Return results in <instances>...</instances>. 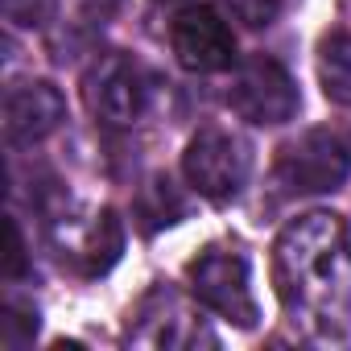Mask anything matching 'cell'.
<instances>
[{"instance_id":"2","label":"cell","mask_w":351,"mask_h":351,"mask_svg":"<svg viewBox=\"0 0 351 351\" xmlns=\"http://www.w3.org/2000/svg\"><path fill=\"white\" fill-rule=\"evenodd\" d=\"M351 173V153L343 141L326 128H306L302 136L285 141L273 165V186L289 199L302 195H330L347 182Z\"/></svg>"},{"instance_id":"7","label":"cell","mask_w":351,"mask_h":351,"mask_svg":"<svg viewBox=\"0 0 351 351\" xmlns=\"http://www.w3.org/2000/svg\"><path fill=\"white\" fill-rule=\"evenodd\" d=\"M169 46L178 54V62L195 75H215L228 71L236 58V38L228 29V21L207 9V5H191L173 17L169 25Z\"/></svg>"},{"instance_id":"10","label":"cell","mask_w":351,"mask_h":351,"mask_svg":"<svg viewBox=\"0 0 351 351\" xmlns=\"http://www.w3.org/2000/svg\"><path fill=\"white\" fill-rule=\"evenodd\" d=\"M66 252L79 261V269H83L87 277L108 273V269L120 261V252H124V223H120V215H116V211H99V215L87 223V232L79 236V244H71Z\"/></svg>"},{"instance_id":"1","label":"cell","mask_w":351,"mask_h":351,"mask_svg":"<svg viewBox=\"0 0 351 351\" xmlns=\"http://www.w3.org/2000/svg\"><path fill=\"white\" fill-rule=\"evenodd\" d=\"M277 293L289 310H326L351 281V232L330 211L298 215L273 244Z\"/></svg>"},{"instance_id":"5","label":"cell","mask_w":351,"mask_h":351,"mask_svg":"<svg viewBox=\"0 0 351 351\" xmlns=\"http://www.w3.org/2000/svg\"><path fill=\"white\" fill-rule=\"evenodd\" d=\"M228 104L240 120L248 124H285L298 116L302 108V95H298V83L289 79V71L277 62V58H248L236 75H232V87H228Z\"/></svg>"},{"instance_id":"6","label":"cell","mask_w":351,"mask_h":351,"mask_svg":"<svg viewBox=\"0 0 351 351\" xmlns=\"http://www.w3.org/2000/svg\"><path fill=\"white\" fill-rule=\"evenodd\" d=\"M83 99L87 112L108 128H128L145 112V79L124 54H99L83 75Z\"/></svg>"},{"instance_id":"17","label":"cell","mask_w":351,"mask_h":351,"mask_svg":"<svg viewBox=\"0 0 351 351\" xmlns=\"http://www.w3.org/2000/svg\"><path fill=\"white\" fill-rule=\"evenodd\" d=\"M161 5H173V0H161Z\"/></svg>"},{"instance_id":"4","label":"cell","mask_w":351,"mask_h":351,"mask_svg":"<svg viewBox=\"0 0 351 351\" xmlns=\"http://www.w3.org/2000/svg\"><path fill=\"white\" fill-rule=\"evenodd\" d=\"M182 173L207 203H232L252 173V153L228 128H199L182 153Z\"/></svg>"},{"instance_id":"15","label":"cell","mask_w":351,"mask_h":351,"mask_svg":"<svg viewBox=\"0 0 351 351\" xmlns=\"http://www.w3.org/2000/svg\"><path fill=\"white\" fill-rule=\"evenodd\" d=\"M281 5H285V0H223V9H228L240 25H248V29L273 25L277 13H281Z\"/></svg>"},{"instance_id":"3","label":"cell","mask_w":351,"mask_h":351,"mask_svg":"<svg viewBox=\"0 0 351 351\" xmlns=\"http://www.w3.org/2000/svg\"><path fill=\"white\" fill-rule=\"evenodd\" d=\"M186 285H191L195 302L215 310L219 318H228L236 326H256L261 306H256V293H252V269H248L244 252L203 248L186 265Z\"/></svg>"},{"instance_id":"12","label":"cell","mask_w":351,"mask_h":351,"mask_svg":"<svg viewBox=\"0 0 351 351\" xmlns=\"http://www.w3.org/2000/svg\"><path fill=\"white\" fill-rule=\"evenodd\" d=\"M182 211H186V203H182L178 186H173L165 173L145 186V195H141V219H145V232H157V228L178 223Z\"/></svg>"},{"instance_id":"11","label":"cell","mask_w":351,"mask_h":351,"mask_svg":"<svg viewBox=\"0 0 351 351\" xmlns=\"http://www.w3.org/2000/svg\"><path fill=\"white\" fill-rule=\"evenodd\" d=\"M318 83L330 104H351V34H330L318 46Z\"/></svg>"},{"instance_id":"14","label":"cell","mask_w":351,"mask_h":351,"mask_svg":"<svg viewBox=\"0 0 351 351\" xmlns=\"http://www.w3.org/2000/svg\"><path fill=\"white\" fill-rule=\"evenodd\" d=\"M38 310L34 306H21V302H5V318H0V339H5V347H25L34 343L38 335Z\"/></svg>"},{"instance_id":"8","label":"cell","mask_w":351,"mask_h":351,"mask_svg":"<svg viewBox=\"0 0 351 351\" xmlns=\"http://www.w3.org/2000/svg\"><path fill=\"white\" fill-rule=\"evenodd\" d=\"M66 120V99L54 83L46 79H34V83H21L5 95V136L13 145H34V141H46L58 124Z\"/></svg>"},{"instance_id":"13","label":"cell","mask_w":351,"mask_h":351,"mask_svg":"<svg viewBox=\"0 0 351 351\" xmlns=\"http://www.w3.org/2000/svg\"><path fill=\"white\" fill-rule=\"evenodd\" d=\"M0 9L13 29H46L58 13V0H0Z\"/></svg>"},{"instance_id":"16","label":"cell","mask_w":351,"mask_h":351,"mask_svg":"<svg viewBox=\"0 0 351 351\" xmlns=\"http://www.w3.org/2000/svg\"><path fill=\"white\" fill-rule=\"evenodd\" d=\"M5 228H9V256H5V273H9V277H21V273H25V240H21L17 219H9Z\"/></svg>"},{"instance_id":"9","label":"cell","mask_w":351,"mask_h":351,"mask_svg":"<svg viewBox=\"0 0 351 351\" xmlns=\"http://www.w3.org/2000/svg\"><path fill=\"white\" fill-rule=\"evenodd\" d=\"M141 330L136 343H153V347H195V343H215L203 326L199 314H191L173 293L157 289L145 306H141Z\"/></svg>"}]
</instances>
